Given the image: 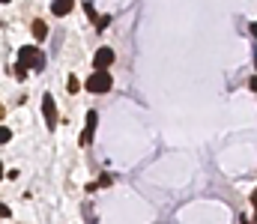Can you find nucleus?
Listing matches in <instances>:
<instances>
[{"mask_svg":"<svg viewBox=\"0 0 257 224\" xmlns=\"http://www.w3.org/2000/svg\"><path fill=\"white\" fill-rule=\"evenodd\" d=\"M251 203H254V206H257V191H254V194H251Z\"/></svg>","mask_w":257,"mask_h":224,"instance_id":"2eb2a0df","label":"nucleus"},{"mask_svg":"<svg viewBox=\"0 0 257 224\" xmlns=\"http://www.w3.org/2000/svg\"><path fill=\"white\" fill-rule=\"evenodd\" d=\"M66 90H69V93H78V90H81V81H78V78L72 75V78L66 81Z\"/></svg>","mask_w":257,"mask_h":224,"instance_id":"6e6552de","label":"nucleus"},{"mask_svg":"<svg viewBox=\"0 0 257 224\" xmlns=\"http://www.w3.org/2000/svg\"><path fill=\"white\" fill-rule=\"evenodd\" d=\"M84 12H87V15H90V18H93V24H96V21H99V15H96V9H93V3H84Z\"/></svg>","mask_w":257,"mask_h":224,"instance_id":"9d476101","label":"nucleus"},{"mask_svg":"<svg viewBox=\"0 0 257 224\" xmlns=\"http://www.w3.org/2000/svg\"><path fill=\"white\" fill-rule=\"evenodd\" d=\"M3 114H6V111H3V105H0V120H3Z\"/></svg>","mask_w":257,"mask_h":224,"instance_id":"a211bd4d","label":"nucleus"},{"mask_svg":"<svg viewBox=\"0 0 257 224\" xmlns=\"http://www.w3.org/2000/svg\"><path fill=\"white\" fill-rule=\"evenodd\" d=\"M0 179H3V161H0Z\"/></svg>","mask_w":257,"mask_h":224,"instance_id":"f3484780","label":"nucleus"},{"mask_svg":"<svg viewBox=\"0 0 257 224\" xmlns=\"http://www.w3.org/2000/svg\"><path fill=\"white\" fill-rule=\"evenodd\" d=\"M96 123H99V114H96V111H90V114H87V129H84V135H81V147H90L93 132H96Z\"/></svg>","mask_w":257,"mask_h":224,"instance_id":"39448f33","label":"nucleus"},{"mask_svg":"<svg viewBox=\"0 0 257 224\" xmlns=\"http://www.w3.org/2000/svg\"><path fill=\"white\" fill-rule=\"evenodd\" d=\"M90 93H108L111 87H114V78L108 72H93L90 78H87V84H84Z\"/></svg>","mask_w":257,"mask_h":224,"instance_id":"f03ea898","label":"nucleus"},{"mask_svg":"<svg viewBox=\"0 0 257 224\" xmlns=\"http://www.w3.org/2000/svg\"><path fill=\"white\" fill-rule=\"evenodd\" d=\"M9 138H12V132H9V129H6V126H0V144H6V141H9Z\"/></svg>","mask_w":257,"mask_h":224,"instance_id":"9b49d317","label":"nucleus"},{"mask_svg":"<svg viewBox=\"0 0 257 224\" xmlns=\"http://www.w3.org/2000/svg\"><path fill=\"white\" fill-rule=\"evenodd\" d=\"M251 90L257 93V78H251Z\"/></svg>","mask_w":257,"mask_h":224,"instance_id":"4468645a","label":"nucleus"},{"mask_svg":"<svg viewBox=\"0 0 257 224\" xmlns=\"http://www.w3.org/2000/svg\"><path fill=\"white\" fill-rule=\"evenodd\" d=\"M75 9V3L72 0H57V3H51V12L57 15V18H63V15H69Z\"/></svg>","mask_w":257,"mask_h":224,"instance_id":"423d86ee","label":"nucleus"},{"mask_svg":"<svg viewBox=\"0 0 257 224\" xmlns=\"http://www.w3.org/2000/svg\"><path fill=\"white\" fill-rule=\"evenodd\" d=\"M12 72H15V78H18V81H27V72H30V69H24L21 63H15V69H12Z\"/></svg>","mask_w":257,"mask_h":224,"instance_id":"1a4fd4ad","label":"nucleus"},{"mask_svg":"<svg viewBox=\"0 0 257 224\" xmlns=\"http://www.w3.org/2000/svg\"><path fill=\"white\" fill-rule=\"evenodd\" d=\"M108 21H111V15H99V21H96V27H99V30H105V24H108Z\"/></svg>","mask_w":257,"mask_h":224,"instance_id":"f8f14e48","label":"nucleus"},{"mask_svg":"<svg viewBox=\"0 0 257 224\" xmlns=\"http://www.w3.org/2000/svg\"><path fill=\"white\" fill-rule=\"evenodd\" d=\"M42 114H45V123H48V129H54V126H57V105H54L51 93L42 99Z\"/></svg>","mask_w":257,"mask_h":224,"instance_id":"20e7f679","label":"nucleus"},{"mask_svg":"<svg viewBox=\"0 0 257 224\" xmlns=\"http://www.w3.org/2000/svg\"><path fill=\"white\" fill-rule=\"evenodd\" d=\"M251 33H254V36H257V21H254V24H251Z\"/></svg>","mask_w":257,"mask_h":224,"instance_id":"dca6fc26","label":"nucleus"},{"mask_svg":"<svg viewBox=\"0 0 257 224\" xmlns=\"http://www.w3.org/2000/svg\"><path fill=\"white\" fill-rule=\"evenodd\" d=\"M111 63H114V51H111V48H99V51L93 54V66H96V72H108Z\"/></svg>","mask_w":257,"mask_h":224,"instance_id":"7ed1b4c3","label":"nucleus"},{"mask_svg":"<svg viewBox=\"0 0 257 224\" xmlns=\"http://www.w3.org/2000/svg\"><path fill=\"white\" fill-rule=\"evenodd\" d=\"M9 215H12V209L6 203H0V218H9Z\"/></svg>","mask_w":257,"mask_h":224,"instance_id":"ddd939ff","label":"nucleus"},{"mask_svg":"<svg viewBox=\"0 0 257 224\" xmlns=\"http://www.w3.org/2000/svg\"><path fill=\"white\" fill-rule=\"evenodd\" d=\"M18 63H21L24 69H42V66H45V54H42L36 45H24V48L18 51Z\"/></svg>","mask_w":257,"mask_h":224,"instance_id":"f257e3e1","label":"nucleus"},{"mask_svg":"<svg viewBox=\"0 0 257 224\" xmlns=\"http://www.w3.org/2000/svg\"><path fill=\"white\" fill-rule=\"evenodd\" d=\"M30 30H33V36H36L39 42H42V39L48 36V27H45V21H39V18H36V21L30 24Z\"/></svg>","mask_w":257,"mask_h":224,"instance_id":"0eeeda50","label":"nucleus"}]
</instances>
